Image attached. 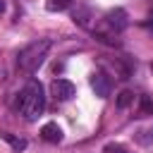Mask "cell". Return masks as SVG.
Returning <instances> with one entry per match:
<instances>
[{
	"mask_svg": "<svg viewBox=\"0 0 153 153\" xmlns=\"http://www.w3.org/2000/svg\"><path fill=\"white\" fill-rule=\"evenodd\" d=\"M43 110H45V91H43V84L36 81V79H31L24 86L22 96H19V112L29 122H33V120L41 117Z\"/></svg>",
	"mask_w": 153,
	"mask_h": 153,
	"instance_id": "1",
	"label": "cell"
},
{
	"mask_svg": "<svg viewBox=\"0 0 153 153\" xmlns=\"http://www.w3.org/2000/svg\"><path fill=\"white\" fill-rule=\"evenodd\" d=\"M48 50H50V41H33V43H29V45L19 53V57H17L19 69L26 72V74H33V72L45 62Z\"/></svg>",
	"mask_w": 153,
	"mask_h": 153,
	"instance_id": "2",
	"label": "cell"
},
{
	"mask_svg": "<svg viewBox=\"0 0 153 153\" xmlns=\"http://www.w3.org/2000/svg\"><path fill=\"white\" fill-rule=\"evenodd\" d=\"M91 88L96 91L98 98H108V96L112 93V79H110L108 74H103V72H96V74L91 76Z\"/></svg>",
	"mask_w": 153,
	"mask_h": 153,
	"instance_id": "3",
	"label": "cell"
},
{
	"mask_svg": "<svg viewBox=\"0 0 153 153\" xmlns=\"http://www.w3.org/2000/svg\"><path fill=\"white\" fill-rule=\"evenodd\" d=\"M50 91H53V96H55L57 100H69L76 88H74V84H72L69 79H55L53 86H50Z\"/></svg>",
	"mask_w": 153,
	"mask_h": 153,
	"instance_id": "4",
	"label": "cell"
},
{
	"mask_svg": "<svg viewBox=\"0 0 153 153\" xmlns=\"http://www.w3.org/2000/svg\"><path fill=\"white\" fill-rule=\"evenodd\" d=\"M105 22H108V26H110V29H115V31H122V29L127 26V12H124L122 7H117V10H110V12L105 14Z\"/></svg>",
	"mask_w": 153,
	"mask_h": 153,
	"instance_id": "5",
	"label": "cell"
},
{
	"mask_svg": "<svg viewBox=\"0 0 153 153\" xmlns=\"http://www.w3.org/2000/svg\"><path fill=\"white\" fill-rule=\"evenodd\" d=\"M41 136H43L48 143H60V141H62V129H60L57 122H45V124L41 127Z\"/></svg>",
	"mask_w": 153,
	"mask_h": 153,
	"instance_id": "6",
	"label": "cell"
},
{
	"mask_svg": "<svg viewBox=\"0 0 153 153\" xmlns=\"http://www.w3.org/2000/svg\"><path fill=\"white\" fill-rule=\"evenodd\" d=\"M131 103H134V93H131V91H122V93L117 96V108H120V110L129 108Z\"/></svg>",
	"mask_w": 153,
	"mask_h": 153,
	"instance_id": "7",
	"label": "cell"
},
{
	"mask_svg": "<svg viewBox=\"0 0 153 153\" xmlns=\"http://www.w3.org/2000/svg\"><path fill=\"white\" fill-rule=\"evenodd\" d=\"M139 103H141V108H139V115H141V117H146V115H153V100H151V98L141 96V98H139Z\"/></svg>",
	"mask_w": 153,
	"mask_h": 153,
	"instance_id": "8",
	"label": "cell"
},
{
	"mask_svg": "<svg viewBox=\"0 0 153 153\" xmlns=\"http://www.w3.org/2000/svg\"><path fill=\"white\" fill-rule=\"evenodd\" d=\"M2 139H5L14 151H24V148H26V141H24V139H14L12 134H2Z\"/></svg>",
	"mask_w": 153,
	"mask_h": 153,
	"instance_id": "9",
	"label": "cell"
},
{
	"mask_svg": "<svg viewBox=\"0 0 153 153\" xmlns=\"http://www.w3.org/2000/svg\"><path fill=\"white\" fill-rule=\"evenodd\" d=\"M69 5V0H48V10L50 12H60V10H65Z\"/></svg>",
	"mask_w": 153,
	"mask_h": 153,
	"instance_id": "10",
	"label": "cell"
},
{
	"mask_svg": "<svg viewBox=\"0 0 153 153\" xmlns=\"http://www.w3.org/2000/svg\"><path fill=\"white\" fill-rule=\"evenodd\" d=\"M105 153H127V148L120 146V143H108L105 146Z\"/></svg>",
	"mask_w": 153,
	"mask_h": 153,
	"instance_id": "11",
	"label": "cell"
},
{
	"mask_svg": "<svg viewBox=\"0 0 153 153\" xmlns=\"http://www.w3.org/2000/svg\"><path fill=\"white\" fill-rule=\"evenodd\" d=\"M141 134H146V136H139V141H141V143H151V141H153V127H151V129H146V131H141Z\"/></svg>",
	"mask_w": 153,
	"mask_h": 153,
	"instance_id": "12",
	"label": "cell"
},
{
	"mask_svg": "<svg viewBox=\"0 0 153 153\" xmlns=\"http://www.w3.org/2000/svg\"><path fill=\"white\" fill-rule=\"evenodd\" d=\"M146 26H148V29H153V10L148 12V22H146Z\"/></svg>",
	"mask_w": 153,
	"mask_h": 153,
	"instance_id": "13",
	"label": "cell"
},
{
	"mask_svg": "<svg viewBox=\"0 0 153 153\" xmlns=\"http://www.w3.org/2000/svg\"><path fill=\"white\" fill-rule=\"evenodd\" d=\"M2 10H5V2H2V0H0V12H2Z\"/></svg>",
	"mask_w": 153,
	"mask_h": 153,
	"instance_id": "14",
	"label": "cell"
}]
</instances>
